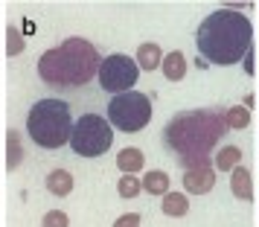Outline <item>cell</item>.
<instances>
[{
    "label": "cell",
    "instance_id": "cell-19",
    "mask_svg": "<svg viewBox=\"0 0 259 227\" xmlns=\"http://www.w3.org/2000/svg\"><path fill=\"white\" fill-rule=\"evenodd\" d=\"M117 192H119V198H125V201H131V198H137L143 192V184L137 175H122L117 184Z\"/></svg>",
    "mask_w": 259,
    "mask_h": 227
},
{
    "label": "cell",
    "instance_id": "cell-4",
    "mask_svg": "<svg viewBox=\"0 0 259 227\" xmlns=\"http://www.w3.org/2000/svg\"><path fill=\"white\" fill-rule=\"evenodd\" d=\"M70 131L73 114L64 99H38L26 114V134L38 149H61L64 143H70Z\"/></svg>",
    "mask_w": 259,
    "mask_h": 227
},
{
    "label": "cell",
    "instance_id": "cell-5",
    "mask_svg": "<svg viewBox=\"0 0 259 227\" xmlns=\"http://www.w3.org/2000/svg\"><path fill=\"white\" fill-rule=\"evenodd\" d=\"M114 146V128L102 114H82L73 122L70 149L79 157H99Z\"/></svg>",
    "mask_w": 259,
    "mask_h": 227
},
{
    "label": "cell",
    "instance_id": "cell-10",
    "mask_svg": "<svg viewBox=\"0 0 259 227\" xmlns=\"http://www.w3.org/2000/svg\"><path fill=\"white\" fill-rule=\"evenodd\" d=\"M230 190L239 201H250L253 198V178H250V169L247 166H239L233 169V175H230Z\"/></svg>",
    "mask_w": 259,
    "mask_h": 227
},
{
    "label": "cell",
    "instance_id": "cell-20",
    "mask_svg": "<svg viewBox=\"0 0 259 227\" xmlns=\"http://www.w3.org/2000/svg\"><path fill=\"white\" fill-rule=\"evenodd\" d=\"M24 50H26L24 32H21V29H15V26H9V29H6V53L15 59V56H21Z\"/></svg>",
    "mask_w": 259,
    "mask_h": 227
},
{
    "label": "cell",
    "instance_id": "cell-3",
    "mask_svg": "<svg viewBox=\"0 0 259 227\" xmlns=\"http://www.w3.org/2000/svg\"><path fill=\"white\" fill-rule=\"evenodd\" d=\"M102 56L96 47L84 38H67L59 47H50L41 59H38V76L41 82L59 90H70V87H82L99 73Z\"/></svg>",
    "mask_w": 259,
    "mask_h": 227
},
{
    "label": "cell",
    "instance_id": "cell-24",
    "mask_svg": "<svg viewBox=\"0 0 259 227\" xmlns=\"http://www.w3.org/2000/svg\"><path fill=\"white\" fill-rule=\"evenodd\" d=\"M195 64H198V70H207V67H210V64H207V61L201 59V56H198V59H195Z\"/></svg>",
    "mask_w": 259,
    "mask_h": 227
},
{
    "label": "cell",
    "instance_id": "cell-16",
    "mask_svg": "<svg viewBox=\"0 0 259 227\" xmlns=\"http://www.w3.org/2000/svg\"><path fill=\"white\" fill-rule=\"evenodd\" d=\"M247 122H250V111L245 105H233L224 111V125H227V131H242L247 128Z\"/></svg>",
    "mask_w": 259,
    "mask_h": 227
},
{
    "label": "cell",
    "instance_id": "cell-15",
    "mask_svg": "<svg viewBox=\"0 0 259 227\" xmlns=\"http://www.w3.org/2000/svg\"><path fill=\"white\" fill-rule=\"evenodd\" d=\"M140 184L149 195H166L169 192V175H166L163 169H152L149 175H143Z\"/></svg>",
    "mask_w": 259,
    "mask_h": 227
},
{
    "label": "cell",
    "instance_id": "cell-21",
    "mask_svg": "<svg viewBox=\"0 0 259 227\" xmlns=\"http://www.w3.org/2000/svg\"><path fill=\"white\" fill-rule=\"evenodd\" d=\"M41 227H70V218H67V213H61V210H50L44 215Z\"/></svg>",
    "mask_w": 259,
    "mask_h": 227
},
{
    "label": "cell",
    "instance_id": "cell-18",
    "mask_svg": "<svg viewBox=\"0 0 259 227\" xmlns=\"http://www.w3.org/2000/svg\"><path fill=\"white\" fill-rule=\"evenodd\" d=\"M24 160V146H21V134L18 131H9L6 134V166L9 169H18Z\"/></svg>",
    "mask_w": 259,
    "mask_h": 227
},
{
    "label": "cell",
    "instance_id": "cell-23",
    "mask_svg": "<svg viewBox=\"0 0 259 227\" xmlns=\"http://www.w3.org/2000/svg\"><path fill=\"white\" fill-rule=\"evenodd\" d=\"M242 67H245V73H247V76H253V73H256V67H253V47L247 50V56L242 59Z\"/></svg>",
    "mask_w": 259,
    "mask_h": 227
},
{
    "label": "cell",
    "instance_id": "cell-9",
    "mask_svg": "<svg viewBox=\"0 0 259 227\" xmlns=\"http://www.w3.org/2000/svg\"><path fill=\"white\" fill-rule=\"evenodd\" d=\"M134 61H137V67H140V70L154 73L160 64H163V50H160V44H154V41H146V44L137 47Z\"/></svg>",
    "mask_w": 259,
    "mask_h": 227
},
{
    "label": "cell",
    "instance_id": "cell-7",
    "mask_svg": "<svg viewBox=\"0 0 259 227\" xmlns=\"http://www.w3.org/2000/svg\"><path fill=\"white\" fill-rule=\"evenodd\" d=\"M96 79H99V84H102V90L119 96V94L134 90V84H137V79H140V67H137V61L131 59V56L114 53V56L102 59Z\"/></svg>",
    "mask_w": 259,
    "mask_h": 227
},
{
    "label": "cell",
    "instance_id": "cell-11",
    "mask_svg": "<svg viewBox=\"0 0 259 227\" xmlns=\"http://www.w3.org/2000/svg\"><path fill=\"white\" fill-rule=\"evenodd\" d=\"M143 166H146V155L137 146H128L117 155V169L122 175H137V172H143Z\"/></svg>",
    "mask_w": 259,
    "mask_h": 227
},
{
    "label": "cell",
    "instance_id": "cell-1",
    "mask_svg": "<svg viewBox=\"0 0 259 227\" xmlns=\"http://www.w3.org/2000/svg\"><path fill=\"white\" fill-rule=\"evenodd\" d=\"M224 131H227L224 114L204 108V111H184L172 117L163 128V140L175 152L181 166L201 169L210 166L212 149L219 146Z\"/></svg>",
    "mask_w": 259,
    "mask_h": 227
},
{
    "label": "cell",
    "instance_id": "cell-14",
    "mask_svg": "<svg viewBox=\"0 0 259 227\" xmlns=\"http://www.w3.org/2000/svg\"><path fill=\"white\" fill-rule=\"evenodd\" d=\"M47 190L56 195V198H67L73 192V175L67 169H53L47 175Z\"/></svg>",
    "mask_w": 259,
    "mask_h": 227
},
{
    "label": "cell",
    "instance_id": "cell-2",
    "mask_svg": "<svg viewBox=\"0 0 259 227\" xmlns=\"http://www.w3.org/2000/svg\"><path fill=\"white\" fill-rule=\"evenodd\" d=\"M195 47H198V56L207 64H219V67L242 64L247 50L253 47L250 18L245 12H233L227 6L215 9L198 24Z\"/></svg>",
    "mask_w": 259,
    "mask_h": 227
},
{
    "label": "cell",
    "instance_id": "cell-17",
    "mask_svg": "<svg viewBox=\"0 0 259 227\" xmlns=\"http://www.w3.org/2000/svg\"><path fill=\"white\" fill-rule=\"evenodd\" d=\"M163 213L178 218V215H187L189 213V198L184 192H166L163 195Z\"/></svg>",
    "mask_w": 259,
    "mask_h": 227
},
{
    "label": "cell",
    "instance_id": "cell-12",
    "mask_svg": "<svg viewBox=\"0 0 259 227\" xmlns=\"http://www.w3.org/2000/svg\"><path fill=\"white\" fill-rule=\"evenodd\" d=\"M239 160H242V149L233 143H227L212 152V169H219V172H233L239 166Z\"/></svg>",
    "mask_w": 259,
    "mask_h": 227
},
{
    "label": "cell",
    "instance_id": "cell-8",
    "mask_svg": "<svg viewBox=\"0 0 259 227\" xmlns=\"http://www.w3.org/2000/svg\"><path fill=\"white\" fill-rule=\"evenodd\" d=\"M215 187V169L201 166V169H187L184 175V190L187 195H207Z\"/></svg>",
    "mask_w": 259,
    "mask_h": 227
},
{
    "label": "cell",
    "instance_id": "cell-13",
    "mask_svg": "<svg viewBox=\"0 0 259 227\" xmlns=\"http://www.w3.org/2000/svg\"><path fill=\"white\" fill-rule=\"evenodd\" d=\"M160 70L169 82H181L184 76H187V56L181 53V50H172V53H166L163 56V64H160Z\"/></svg>",
    "mask_w": 259,
    "mask_h": 227
},
{
    "label": "cell",
    "instance_id": "cell-22",
    "mask_svg": "<svg viewBox=\"0 0 259 227\" xmlns=\"http://www.w3.org/2000/svg\"><path fill=\"white\" fill-rule=\"evenodd\" d=\"M114 227H140V213H125V215H119L117 221H114Z\"/></svg>",
    "mask_w": 259,
    "mask_h": 227
},
{
    "label": "cell",
    "instance_id": "cell-6",
    "mask_svg": "<svg viewBox=\"0 0 259 227\" xmlns=\"http://www.w3.org/2000/svg\"><path fill=\"white\" fill-rule=\"evenodd\" d=\"M149 120H152V96L140 94V90L119 94L108 102V122L117 131L137 134L149 125Z\"/></svg>",
    "mask_w": 259,
    "mask_h": 227
}]
</instances>
